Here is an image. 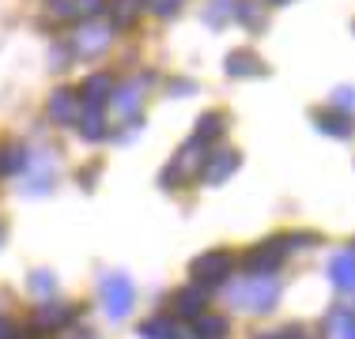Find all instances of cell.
<instances>
[{
  "label": "cell",
  "instance_id": "obj_13",
  "mask_svg": "<svg viewBox=\"0 0 355 339\" xmlns=\"http://www.w3.org/2000/svg\"><path fill=\"white\" fill-rule=\"evenodd\" d=\"M227 72L239 75V80H246V75H261V72H265V64H261L257 53H250V49H239V53L227 57Z\"/></svg>",
  "mask_w": 355,
  "mask_h": 339
},
{
  "label": "cell",
  "instance_id": "obj_3",
  "mask_svg": "<svg viewBox=\"0 0 355 339\" xmlns=\"http://www.w3.org/2000/svg\"><path fill=\"white\" fill-rule=\"evenodd\" d=\"M132 302H137V291H132V283L125 275H106L103 279V305L114 320L129 317Z\"/></svg>",
  "mask_w": 355,
  "mask_h": 339
},
{
  "label": "cell",
  "instance_id": "obj_15",
  "mask_svg": "<svg viewBox=\"0 0 355 339\" xmlns=\"http://www.w3.org/2000/svg\"><path fill=\"white\" fill-rule=\"evenodd\" d=\"M329 271H333V283L340 286V291H352V286H355V257H352V253H340Z\"/></svg>",
  "mask_w": 355,
  "mask_h": 339
},
{
  "label": "cell",
  "instance_id": "obj_27",
  "mask_svg": "<svg viewBox=\"0 0 355 339\" xmlns=\"http://www.w3.org/2000/svg\"><path fill=\"white\" fill-rule=\"evenodd\" d=\"M261 339H302V328H284V332H268Z\"/></svg>",
  "mask_w": 355,
  "mask_h": 339
},
{
  "label": "cell",
  "instance_id": "obj_23",
  "mask_svg": "<svg viewBox=\"0 0 355 339\" xmlns=\"http://www.w3.org/2000/svg\"><path fill=\"white\" fill-rule=\"evenodd\" d=\"M329 324H333V339H352V336H355V328H352V313H348V309H336Z\"/></svg>",
  "mask_w": 355,
  "mask_h": 339
},
{
  "label": "cell",
  "instance_id": "obj_24",
  "mask_svg": "<svg viewBox=\"0 0 355 339\" xmlns=\"http://www.w3.org/2000/svg\"><path fill=\"white\" fill-rule=\"evenodd\" d=\"M53 286H57V279L49 275V271H35V275H31V291L42 294V298H46V294H53Z\"/></svg>",
  "mask_w": 355,
  "mask_h": 339
},
{
  "label": "cell",
  "instance_id": "obj_5",
  "mask_svg": "<svg viewBox=\"0 0 355 339\" xmlns=\"http://www.w3.org/2000/svg\"><path fill=\"white\" fill-rule=\"evenodd\" d=\"M144 83L148 80H129L125 87H114V95H110V102H114V113L121 117V121H137L140 117V106H144Z\"/></svg>",
  "mask_w": 355,
  "mask_h": 339
},
{
  "label": "cell",
  "instance_id": "obj_11",
  "mask_svg": "<svg viewBox=\"0 0 355 339\" xmlns=\"http://www.w3.org/2000/svg\"><path fill=\"white\" fill-rule=\"evenodd\" d=\"M80 136L83 140H103L106 136V113L103 106H87V102H80Z\"/></svg>",
  "mask_w": 355,
  "mask_h": 339
},
{
  "label": "cell",
  "instance_id": "obj_16",
  "mask_svg": "<svg viewBox=\"0 0 355 339\" xmlns=\"http://www.w3.org/2000/svg\"><path fill=\"white\" fill-rule=\"evenodd\" d=\"M223 113H205L197 121V132H193V140H200V143H212V140H219L223 136Z\"/></svg>",
  "mask_w": 355,
  "mask_h": 339
},
{
  "label": "cell",
  "instance_id": "obj_33",
  "mask_svg": "<svg viewBox=\"0 0 355 339\" xmlns=\"http://www.w3.org/2000/svg\"><path fill=\"white\" fill-rule=\"evenodd\" d=\"M272 4H284V0H272Z\"/></svg>",
  "mask_w": 355,
  "mask_h": 339
},
{
  "label": "cell",
  "instance_id": "obj_26",
  "mask_svg": "<svg viewBox=\"0 0 355 339\" xmlns=\"http://www.w3.org/2000/svg\"><path fill=\"white\" fill-rule=\"evenodd\" d=\"M76 12L80 15H98L103 12V0H76Z\"/></svg>",
  "mask_w": 355,
  "mask_h": 339
},
{
  "label": "cell",
  "instance_id": "obj_2",
  "mask_svg": "<svg viewBox=\"0 0 355 339\" xmlns=\"http://www.w3.org/2000/svg\"><path fill=\"white\" fill-rule=\"evenodd\" d=\"M205 147H208V143L189 140L182 151H178L174 163L163 170V185H166V189H182V185L189 181V177H197V174H200V166H205V155H208Z\"/></svg>",
  "mask_w": 355,
  "mask_h": 339
},
{
  "label": "cell",
  "instance_id": "obj_22",
  "mask_svg": "<svg viewBox=\"0 0 355 339\" xmlns=\"http://www.w3.org/2000/svg\"><path fill=\"white\" fill-rule=\"evenodd\" d=\"M234 12H239V0H212L208 12H205V19L208 23H223V19H231Z\"/></svg>",
  "mask_w": 355,
  "mask_h": 339
},
{
  "label": "cell",
  "instance_id": "obj_30",
  "mask_svg": "<svg viewBox=\"0 0 355 339\" xmlns=\"http://www.w3.org/2000/svg\"><path fill=\"white\" fill-rule=\"evenodd\" d=\"M95 177H98V166H91L87 174H80V185H91V181H95Z\"/></svg>",
  "mask_w": 355,
  "mask_h": 339
},
{
  "label": "cell",
  "instance_id": "obj_9",
  "mask_svg": "<svg viewBox=\"0 0 355 339\" xmlns=\"http://www.w3.org/2000/svg\"><path fill=\"white\" fill-rule=\"evenodd\" d=\"M49 117H53V125H72L76 117H80V95H76V91H53V98H49Z\"/></svg>",
  "mask_w": 355,
  "mask_h": 339
},
{
  "label": "cell",
  "instance_id": "obj_7",
  "mask_svg": "<svg viewBox=\"0 0 355 339\" xmlns=\"http://www.w3.org/2000/svg\"><path fill=\"white\" fill-rule=\"evenodd\" d=\"M114 42V27H103V23H87L80 34H76V53L80 57H103Z\"/></svg>",
  "mask_w": 355,
  "mask_h": 339
},
{
  "label": "cell",
  "instance_id": "obj_12",
  "mask_svg": "<svg viewBox=\"0 0 355 339\" xmlns=\"http://www.w3.org/2000/svg\"><path fill=\"white\" fill-rule=\"evenodd\" d=\"M76 317V309L72 305H61V302H46V305H38V328H64L69 320Z\"/></svg>",
  "mask_w": 355,
  "mask_h": 339
},
{
  "label": "cell",
  "instance_id": "obj_6",
  "mask_svg": "<svg viewBox=\"0 0 355 339\" xmlns=\"http://www.w3.org/2000/svg\"><path fill=\"white\" fill-rule=\"evenodd\" d=\"M287 249H284V237H276V241L268 245H257V249L246 257V271H253V275H272L276 268L284 264Z\"/></svg>",
  "mask_w": 355,
  "mask_h": 339
},
{
  "label": "cell",
  "instance_id": "obj_8",
  "mask_svg": "<svg viewBox=\"0 0 355 339\" xmlns=\"http://www.w3.org/2000/svg\"><path fill=\"white\" fill-rule=\"evenodd\" d=\"M234 170H239V151H216V155H205V166L197 177L205 185H223Z\"/></svg>",
  "mask_w": 355,
  "mask_h": 339
},
{
  "label": "cell",
  "instance_id": "obj_10",
  "mask_svg": "<svg viewBox=\"0 0 355 339\" xmlns=\"http://www.w3.org/2000/svg\"><path fill=\"white\" fill-rule=\"evenodd\" d=\"M205 305H208V291H205V286H185V291L174 298V313H178V317H185V320H197L200 313H205Z\"/></svg>",
  "mask_w": 355,
  "mask_h": 339
},
{
  "label": "cell",
  "instance_id": "obj_19",
  "mask_svg": "<svg viewBox=\"0 0 355 339\" xmlns=\"http://www.w3.org/2000/svg\"><path fill=\"white\" fill-rule=\"evenodd\" d=\"M140 8L137 0H114V30L117 27H132L137 23V15H140Z\"/></svg>",
  "mask_w": 355,
  "mask_h": 339
},
{
  "label": "cell",
  "instance_id": "obj_1",
  "mask_svg": "<svg viewBox=\"0 0 355 339\" xmlns=\"http://www.w3.org/2000/svg\"><path fill=\"white\" fill-rule=\"evenodd\" d=\"M276 298H280V283H272V279H265V275L231 286V302L246 313H268L276 305Z\"/></svg>",
  "mask_w": 355,
  "mask_h": 339
},
{
  "label": "cell",
  "instance_id": "obj_29",
  "mask_svg": "<svg viewBox=\"0 0 355 339\" xmlns=\"http://www.w3.org/2000/svg\"><path fill=\"white\" fill-rule=\"evenodd\" d=\"M0 339H15V324L4 317V313H0Z\"/></svg>",
  "mask_w": 355,
  "mask_h": 339
},
{
  "label": "cell",
  "instance_id": "obj_17",
  "mask_svg": "<svg viewBox=\"0 0 355 339\" xmlns=\"http://www.w3.org/2000/svg\"><path fill=\"white\" fill-rule=\"evenodd\" d=\"M223 336H227V317L200 313L197 317V339H223Z\"/></svg>",
  "mask_w": 355,
  "mask_h": 339
},
{
  "label": "cell",
  "instance_id": "obj_18",
  "mask_svg": "<svg viewBox=\"0 0 355 339\" xmlns=\"http://www.w3.org/2000/svg\"><path fill=\"white\" fill-rule=\"evenodd\" d=\"M27 147H4L0 151V174H19V170H27Z\"/></svg>",
  "mask_w": 355,
  "mask_h": 339
},
{
  "label": "cell",
  "instance_id": "obj_20",
  "mask_svg": "<svg viewBox=\"0 0 355 339\" xmlns=\"http://www.w3.org/2000/svg\"><path fill=\"white\" fill-rule=\"evenodd\" d=\"M140 336H144V339H174V320H166V317L144 320V324H140Z\"/></svg>",
  "mask_w": 355,
  "mask_h": 339
},
{
  "label": "cell",
  "instance_id": "obj_31",
  "mask_svg": "<svg viewBox=\"0 0 355 339\" xmlns=\"http://www.w3.org/2000/svg\"><path fill=\"white\" fill-rule=\"evenodd\" d=\"M76 339H91V336H76Z\"/></svg>",
  "mask_w": 355,
  "mask_h": 339
},
{
  "label": "cell",
  "instance_id": "obj_4",
  "mask_svg": "<svg viewBox=\"0 0 355 339\" xmlns=\"http://www.w3.org/2000/svg\"><path fill=\"white\" fill-rule=\"evenodd\" d=\"M234 271V257L227 249H208L193 260V275L197 283H223L227 275Z\"/></svg>",
  "mask_w": 355,
  "mask_h": 339
},
{
  "label": "cell",
  "instance_id": "obj_25",
  "mask_svg": "<svg viewBox=\"0 0 355 339\" xmlns=\"http://www.w3.org/2000/svg\"><path fill=\"white\" fill-rule=\"evenodd\" d=\"M148 8L155 15H174L178 8H182V0H148Z\"/></svg>",
  "mask_w": 355,
  "mask_h": 339
},
{
  "label": "cell",
  "instance_id": "obj_14",
  "mask_svg": "<svg viewBox=\"0 0 355 339\" xmlns=\"http://www.w3.org/2000/svg\"><path fill=\"white\" fill-rule=\"evenodd\" d=\"M110 95H114V80H110V75H103V72L91 75L87 87H83V102H87V106H106Z\"/></svg>",
  "mask_w": 355,
  "mask_h": 339
},
{
  "label": "cell",
  "instance_id": "obj_21",
  "mask_svg": "<svg viewBox=\"0 0 355 339\" xmlns=\"http://www.w3.org/2000/svg\"><path fill=\"white\" fill-rule=\"evenodd\" d=\"M318 129L344 140V136H348V117H344V113H318Z\"/></svg>",
  "mask_w": 355,
  "mask_h": 339
},
{
  "label": "cell",
  "instance_id": "obj_28",
  "mask_svg": "<svg viewBox=\"0 0 355 339\" xmlns=\"http://www.w3.org/2000/svg\"><path fill=\"white\" fill-rule=\"evenodd\" d=\"M333 102H336V109H344V113H348V106H352V91H348V87H340Z\"/></svg>",
  "mask_w": 355,
  "mask_h": 339
},
{
  "label": "cell",
  "instance_id": "obj_32",
  "mask_svg": "<svg viewBox=\"0 0 355 339\" xmlns=\"http://www.w3.org/2000/svg\"><path fill=\"white\" fill-rule=\"evenodd\" d=\"M0 237H4V226H0Z\"/></svg>",
  "mask_w": 355,
  "mask_h": 339
}]
</instances>
